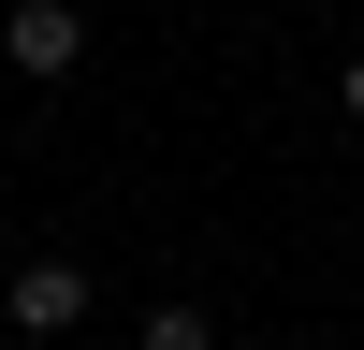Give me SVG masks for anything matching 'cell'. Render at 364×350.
Instances as JSON below:
<instances>
[{
    "instance_id": "cell-3",
    "label": "cell",
    "mask_w": 364,
    "mask_h": 350,
    "mask_svg": "<svg viewBox=\"0 0 364 350\" xmlns=\"http://www.w3.org/2000/svg\"><path fill=\"white\" fill-rule=\"evenodd\" d=\"M132 350H219V321H204V307H146V336Z\"/></svg>"
},
{
    "instance_id": "cell-4",
    "label": "cell",
    "mask_w": 364,
    "mask_h": 350,
    "mask_svg": "<svg viewBox=\"0 0 364 350\" xmlns=\"http://www.w3.org/2000/svg\"><path fill=\"white\" fill-rule=\"evenodd\" d=\"M336 102H350V117H364V58H350V73H336Z\"/></svg>"
},
{
    "instance_id": "cell-2",
    "label": "cell",
    "mask_w": 364,
    "mask_h": 350,
    "mask_svg": "<svg viewBox=\"0 0 364 350\" xmlns=\"http://www.w3.org/2000/svg\"><path fill=\"white\" fill-rule=\"evenodd\" d=\"M0 307H15V336H73V321H87V277H73V262H15V292H0Z\"/></svg>"
},
{
    "instance_id": "cell-1",
    "label": "cell",
    "mask_w": 364,
    "mask_h": 350,
    "mask_svg": "<svg viewBox=\"0 0 364 350\" xmlns=\"http://www.w3.org/2000/svg\"><path fill=\"white\" fill-rule=\"evenodd\" d=\"M0 58H15L29 88H58L87 58V15H73V0H15V15H0Z\"/></svg>"
}]
</instances>
